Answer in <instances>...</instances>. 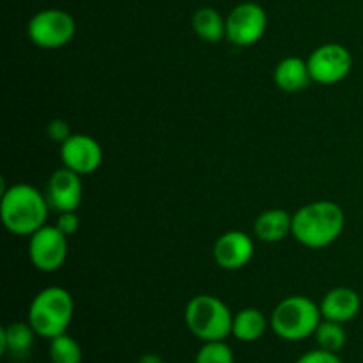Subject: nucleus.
<instances>
[{"label":"nucleus","mask_w":363,"mask_h":363,"mask_svg":"<svg viewBox=\"0 0 363 363\" xmlns=\"http://www.w3.org/2000/svg\"><path fill=\"white\" fill-rule=\"evenodd\" d=\"M48 199L32 184L18 183L4 188L0 215L2 223L11 234L32 236L35 230L46 225L48 218Z\"/></svg>","instance_id":"f257e3e1"},{"label":"nucleus","mask_w":363,"mask_h":363,"mask_svg":"<svg viewBox=\"0 0 363 363\" xmlns=\"http://www.w3.org/2000/svg\"><path fill=\"white\" fill-rule=\"evenodd\" d=\"M346 225L342 208L332 201H315L293 215V236L308 248H325L337 241Z\"/></svg>","instance_id":"f03ea898"},{"label":"nucleus","mask_w":363,"mask_h":363,"mask_svg":"<svg viewBox=\"0 0 363 363\" xmlns=\"http://www.w3.org/2000/svg\"><path fill=\"white\" fill-rule=\"evenodd\" d=\"M74 314L73 296L59 286L39 291L28 307V323L39 337L53 339L66 333Z\"/></svg>","instance_id":"7ed1b4c3"},{"label":"nucleus","mask_w":363,"mask_h":363,"mask_svg":"<svg viewBox=\"0 0 363 363\" xmlns=\"http://www.w3.org/2000/svg\"><path fill=\"white\" fill-rule=\"evenodd\" d=\"M321 308L311 298L294 294L280 301L273 311L269 326L277 337L289 342L312 337L321 323Z\"/></svg>","instance_id":"20e7f679"},{"label":"nucleus","mask_w":363,"mask_h":363,"mask_svg":"<svg viewBox=\"0 0 363 363\" xmlns=\"http://www.w3.org/2000/svg\"><path fill=\"white\" fill-rule=\"evenodd\" d=\"M233 319L229 307L213 294H197L184 308L188 330L202 342L225 340L233 333Z\"/></svg>","instance_id":"39448f33"},{"label":"nucleus","mask_w":363,"mask_h":363,"mask_svg":"<svg viewBox=\"0 0 363 363\" xmlns=\"http://www.w3.org/2000/svg\"><path fill=\"white\" fill-rule=\"evenodd\" d=\"M77 32V23L69 13L62 9H45L35 13L27 25L28 39L45 50L62 48Z\"/></svg>","instance_id":"423d86ee"},{"label":"nucleus","mask_w":363,"mask_h":363,"mask_svg":"<svg viewBox=\"0 0 363 363\" xmlns=\"http://www.w3.org/2000/svg\"><path fill=\"white\" fill-rule=\"evenodd\" d=\"M28 259L39 272H57L67 259V236L57 225L41 227L28 240Z\"/></svg>","instance_id":"0eeeda50"},{"label":"nucleus","mask_w":363,"mask_h":363,"mask_svg":"<svg viewBox=\"0 0 363 363\" xmlns=\"http://www.w3.org/2000/svg\"><path fill=\"white\" fill-rule=\"evenodd\" d=\"M312 82L319 85H333L342 82L353 67V57L346 46L326 43L319 46L307 59Z\"/></svg>","instance_id":"6e6552de"},{"label":"nucleus","mask_w":363,"mask_h":363,"mask_svg":"<svg viewBox=\"0 0 363 363\" xmlns=\"http://www.w3.org/2000/svg\"><path fill=\"white\" fill-rule=\"evenodd\" d=\"M227 39L236 46H252L264 35L268 27L266 11L255 2H243L234 7L225 20Z\"/></svg>","instance_id":"1a4fd4ad"},{"label":"nucleus","mask_w":363,"mask_h":363,"mask_svg":"<svg viewBox=\"0 0 363 363\" xmlns=\"http://www.w3.org/2000/svg\"><path fill=\"white\" fill-rule=\"evenodd\" d=\"M62 165L80 176H89L101 167L103 149L91 135L73 133L64 144H60Z\"/></svg>","instance_id":"9d476101"},{"label":"nucleus","mask_w":363,"mask_h":363,"mask_svg":"<svg viewBox=\"0 0 363 363\" xmlns=\"http://www.w3.org/2000/svg\"><path fill=\"white\" fill-rule=\"evenodd\" d=\"M46 199H48L50 208L55 209L57 213L77 211L84 199V184H82L80 174L73 172L67 167L57 169L48 179Z\"/></svg>","instance_id":"9b49d317"},{"label":"nucleus","mask_w":363,"mask_h":363,"mask_svg":"<svg viewBox=\"0 0 363 363\" xmlns=\"http://www.w3.org/2000/svg\"><path fill=\"white\" fill-rule=\"evenodd\" d=\"M213 257L222 269L236 272L245 268L254 257V241L241 230H229L216 240Z\"/></svg>","instance_id":"f8f14e48"},{"label":"nucleus","mask_w":363,"mask_h":363,"mask_svg":"<svg viewBox=\"0 0 363 363\" xmlns=\"http://www.w3.org/2000/svg\"><path fill=\"white\" fill-rule=\"evenodd\" d=\"M319 308H321L323 319L347 323L358 315L362 308V300L357 291L350 289V287H335L325 294Z\"/></svg>","instance_id":"ddd939ff"},{"label":"nucleus","mask_w":363,"mask_h":363,"mask_svg":"<svg viewBox=\"0 0 363 363\" xmlns=\"http://www.w3.org/2000/svg\"><path fill=\"white\" fill-rule=\"evenodd\" d=\"M275 84L284 92H300L312 82L307 60L300 57H286L275 67Z\"/></svg>","instance_id":"4468645a"},{"label":"nucleus","mask_w":363,"mask_h":363,"mask_svg":"<svg viewBox=\"0 0 363 363\" xmlns=\"http://www.w3.org/2000/svg\"><path fill=\"white\" fill-rule=\"evenodd\" d=\"M254 233L257 240L264 243H279L293 233V216L284 209H268L261 213L254 223Z\"/></svg>","instance_id":"2eb2a0df"},{"label":"nucleus","mask_w":363,"mask_h":363,"mask_svg":"<svg viewBox=\"0 0 363 363\" xmlns=\"http://www.w3.org/2000/svg\"><path fill=\"white\" fill-rule=\"evenodd\" d=\"M38 333L30 323H11L0 330V353L11 354L14 358H23L30 353Z\"/></svg>","instance_id":"dca6fc26"},{"label":"nucleus","mask_w":363,"mask_h":363,"mask_svg":"<svg viewBox=\"0 0 363 363\" xmlns=\"http://www.w3.org/2000/svg\"><path fill=\"white\" fill-rule=\"evenodd\" d=\"M268 330V319L259 308L247 307L233 319V335L241 342H255Z\"/></svg>","instance_id":"f3484780"},{"label":"nucleus","mask_w":363,"mask_h":363,"mask_svg":"<svg viewBox=\"0 0 363 363\" xmlns=\"http://www.w3.org/2000/svg\"><path fill=\"white\" fill-rule=\"evenodd\" d=\"M194 32L206 43H218L227 35L225 18L213 7H201L191 18Z\"/></svg>","instance_id":"a211bd4d"},{"label":"nucleus","mask_w":363,"mask_h":363,"mask_svg":"<svg viewBox=\"0 0 363 363\" xmlns=\"http://www.w3.org/2000/svg\"><path fill=\"white\" fill-rule=\"evenodd\" d=\"M50 362L52 363H82V347L73 337L62 333L50 339Z\"/></svg>","instance_id":"6ab92c4d"},{"label":"nucleus","mask_w":363,"mask_h":363,"mask_svg":"<svg viewBox=\"0 0 363 363\" xmlns=\"http://www.w3.org/2000/svg\"><path fill=\"white\" fill-rule=\"evenodd\" d=\"M314 337L321 350L332 351V353H339V351L346 346L347 340L346 330L342 328V323L328 321V319L319 323Z\"/></svg>","instance_id":"aec40b11"},{"label":"nucleus","mask_w":363,"mask_h":363,"mask_svg":"<svg viewBox=\"0 0 363 363\" xmlns=\"http://www.w3.org/2000/svg\"><path fill=\"white\" fill-rule=\"evenodd\" d=\"M195 363H234V353L223 340H211L197 351Z\"/></svg>","instance_id":"412c9836"},{"label":"nucleus","mask_w":363,"mask_h":363,"mask_svg":"<svg viewBox=\"0 0 363 363\" xmlns=\"http://www.w3.org/2000/svg\"><path fill=\"white\" fill-rule=\"evenodd\" d=\"M46 135L52 142H57V144H64L67 138L71 137V128L66 121L62 119H53L50 121V124L46 126Z\"/></svg>","instance_id":"4be33fe9"},{"label":"nucleus","mask_w":363,"mask_h":363,"mask_svg":"<svg viewBox=\"0 0 363 363\" xmlns=\"http://www.w3.org/2000/svg\"><path fill=\"white\" fill-rule=\"evenodd\" d=\"M296 363H342L337 353H332V351H326V350H314V351H308L305 353L303 357L298 358Z\"/></svg>","instance_id":"5701e85b"},{"label":"nucleus","mask_w":363,"mask_h":363,"mask_svg":"<svg viewBox=\"0 0 363 363\" xmlns=\"http://www.w3.org/2000/svg\"><path fill=\"white\" fill-rule=\"evenodd\" d=\"M55 225L69 238L73 236L78 230V227H80V218H78L77 211H62L59 213V218H57Z\"/></svg>","instance_id":"b1692460"},{"label":"nucleus","mask_w":363,"mask_h":363,"mask_svg":"<svg viewBox=\"0 0 363 363\" xmlns=\"http://www.w3.org/2000/svg\"><path fill=\"white\" fill-rule=\"evenodd\" d=\"M137 363H163V360L158 357V354L147 353V354H142V357L138 358Z\"/></svg>","instance_id":"393cba45"}]
</instances>
